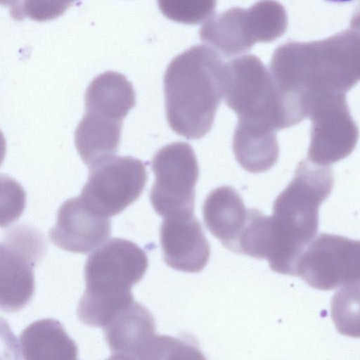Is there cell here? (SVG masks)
Instances as JSON below:
<instances>
[{"label": "cell", "mask_w": 360, "mask_h": 360, "mask_svg": "<svg viewBox=\"0 0 360 360\" xmlns=\"http://www.w3.org/2000/svg\"><path fill=\"white\" fill-rule=\"evenodd\" d=\"M270 70L284 107L309 117L316 102L346 94L360 82V32L346 30L321 40L288 42L274 53Z\"/></svg>", "instance_id": "1"}, {"label": "cell", "mask_w": 360, "mask_h": 360, "mask_svg": "<svg viewBox=\"0 0 360 360\" xmlns=\"http://www.w3.org/2000/svg\"><path fill=\"white\" fill-rule=\"evenodd\" d=\"M334 184L329 166L304 160L279 194L266 219L264 259L276 272L296 276L298 261L316 236L319 209Z\"/></svg>", "instance_id": "2"}, {"label": "cell", "mask_w": 360, "mask_h": 360, "mask_svg": "<svg viewBox=\"0 0 360 360\" xmlns=\"http://www.w3.org/2000/svg\"><path fill=\"white\" fill-rule=\"evenodd\" d=\"M198 51L176 57L164 76L167 122L188 139L210 131L224 94L226 65L217 56Z\"/></svg>", "instance_id": "3"}, {"label": "cell", "mask_w": 360, "mask_h": 360, "mask_svg": "<svg viewBox=\"0 0 360 360\" xmlns=\"http://www.w3.org/2000/svg\"><path fill=\"white\" fill-rule=\"evenodd\" d=\"M147 267L146 252L128 240L112 238L96 250L85 264L86 290L77 307L79 320L103 328L134 302L131 287Z\"/></svg>", "instance_id": "4"}, {"label": "cell", "mask_w": 360, "mask_h": 360, "mask_svg": "<svg viewBox=\"0 0 360 360\" xmlns=\"http://www.w3.org/2000/svg\"><path fill=\"white\" fill-rule=\"evenodd\" d=\"M112 359H194L195 347L172 337L155 335V319L134 302L103 327Z\"/></svg>", "instance_id": "5"}, {"label": "cell", "mask_w": 360, "mask_h": 360, "mask_svg": "<svg viewBox=\"0 0 360 360\" xmlns=\"http://www.w3.org/2000/svg\"><path fill=\"white\" fill-rule=\"evenodd\" d=\"M224 96L226 105L237 115L238 122L281 129L274 80L255 56H247L226 65Z\"/></svg>", "instance_id": "6"}, {"label": "cell", "mask_w": 360, "mask_h": 360, "mask_svg": "<svg viewBox=\"0 0 360 360\" xmlns=\"http://www.w3.org/2000/svg\"><path fill=\"white\" fill-rule=\"evenodd\" d=\"M155 180L150 192L155 211L164 218L193 214L199 167L193 148L186 142L165 146L154 155Z\"/></svg>", "instance_id": "7"}, {"label": "cell", "mask_w": 360, "mask_h": 360, "mask_svg": "<svg viewBox=\"0 0 360 360\" xmlns=\"http://www.w3.org/2000/svg\"><path fill=\"white\" fill-rule=\"evenodd\" d=\"M46 248L44 236L32 226L18 225L4 233L0 248V304L4 311H18L31 300L34 268Z\"/></svg>", "instance_id": "8"}, {"label": "cell", "mask_w": 360, "mask_h": 360, "mask_svg": "<svg viewBox=\"0 0 360 360\" xmlns=\"http://www.w3.org/2000/svg\"><path fill=\"white\" fill-rule=\"evenodd\" d=\"M147 181L145 165L131 156H113L90 168L79 196L95 213L110 217L136 200Z\"/></svg>", "instance_id": "9"}, {"label": "cell", "mask_w": 360, "mask_h": 360, "mask_svg": "<svg viewBox=\"0 0 360 360\" xmlns=\"http://www.w3.org/2000/svg\"><path fill=\"white\" fill-rule=\"evenodd\" d=\"M296 276L323 290L360 283V241L320 234L301 255Z\"/></svg>", "instance_id": "10"}, {"label": "cell", "mask_w": 360, "mask_h": 360, "mask_svg": "<svg viewBox=\"0 0 360 360\" xmlns=\"http://www.w3.org/2000/svg\"><path fill=\"white\" fill-rule=\"evenodd\" d=\"M309 117L311 120L309 160L329 166L352 153L358 141L359 129L351 116L346 94L332 95L319 101Z\"/></svg>", "instance_id": "11"}, {"label": "cell", "mask_w": 360, "mask_h": 360, "mask_svg": "<svg viewBox=\"0 0 360 360\" xmlns=\"http://www.w3.org/2000/svg\"><path fill=\"white\" fill-rule=\"evenodd\" d=\"M111 233L110 219L91 210L80 197L66 200L59 208L49 236L58 248L88 253L103 244Z\"/></svg>", "instance_id": "12"}, {"label": "cell", "mask_w": 360, "mask_h": 360, "mask_svg": "<svg viewBox=\"0 0 360 360\" xmlns=\"http://www.w3.org/2000/svg\"><path fill=\"white\" fill-rule=\"evenodd\" d=\"M160 236L164 260L169 266L195 273L207 263L210 244L193 214L164 218Z\"/></svg>", "instance_id": "13"}, {"label": "cell", "mask_w": 360, "mask_h": 360, "mask_svg": "<svg viewBox=\"0 0 360 360\" xmlns=\"http://www.w3.org/2000/svg\"><path fill=\"white\" fill-rule=\"evenodd\" d=\"M248 215V210L242 198L229 186L212 191L202 206L203 221L207 229L225 248L236 252Z\"/></svg>", "instance_id": "14"}, {"label": "cell", "mask_w": 360, "mask_h": 360, "mask_svg": "<svg viewBox=\"0 0 360 360\" xmlns=\"http://www.w3.org/2000/svg\"><path fill=\"white\" fill-rule=\"evenodd\" d=\"M122 121L86 110L75 133V143L83 162L90 168L115 156Z\"/></svg>", "instance_id": "15"}, {"label": "cell", "mask_w": 360, "mask_h": 360, "mask_svg": "<svg viewBox=\"0 0 360 360\" xmlns=\"http://www.w3.org/2000/svg\"><path fill=\"white\" fill-rule=\"evenodd\" d=\"M276 129L237 123L233 139L236 160L246 171H268L277 162L279 148Z\"/></svg>", "instance_id": "16"}, {"label": "cell", "mask_w": 360, "mask_h": 360, "mask_svg": "<svg viewBox=\"0 0 360 360\" xmlns=\"http://www.w3.org/2000/svg\"><path fill=\"white\" fill-rule=\"evenodd\" d=\"M23 358L76 359L77 347L63 326L52 319L39 320L27 326L20 336Z\"/></svg>", "instance_id": "17"}, {"label": "cell", "mask_w": 360, "mask_h": 360, "mask_svg": "<svg viewBox=\"0 0 360 360\" xmlns=\"http://www.w3.org/2000/svg\"><path fill=\"white\" fill-rule=\"evenodd\" d=\"M131 83L122 74L108 71L94 78L85 94V110L122 121L135 106Z\"/></svg>", "instance_id": "18"}, {"label": "cell", "mask_w": 360, "mask_h": 360, "mask_svg": "<svg viewBox=\"0 0 360 360\" xmlns=\"http://www.w3.org/2000/svg\"><path fill=\"white\" fill-rule=\"evenodd\" d=\"M331 316L338 331L360 338V283L345 285L331 300Z\"/></svg>", "instance_id": "19"}, {"label": "cell", "mask_w": 360, "mask_h": 360, "mask_svg": "<svg viewBox=\"0 0 360 360\" xmlns=\"http://www.w3.org/2000/svg\"><path fill=\"white\" fill-rule=\"evenodd\" d=\"M77 0H24L21 17L27 16L37 21L54 19L68 8Z\"/></svg>", "instance_id": "20"}, {"label": "cell", "mask_w": 360, "mask_h": 360, "mask_svg": "<svg viewBox=\"0 0 360 360\" xmlns=\"http://www.w3.org/2000/svg\"><path fill=\"white\" fill-rule=\"evenodd\" d=\"M2 4L9 7L11 16L15 20H22L21 11L24 0H1Z\"/></svg>", "instance_id": "21"}, {"label": "cell", "mask_w": 360, "mask_h": 360, "mask_svg": "<svg viewBox=\"0 0 360 360\" xmlns=\"http://www.w3.org/2000/svg\"><path fill=\"white\" fill-rule=\"evenodd\" d=\"M327 1H331V2H335V3H346V2H349V1H351L352 0H327Z\"/></svg>", "instance_id": "22"}]
</instances>
